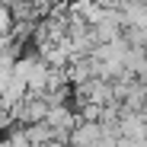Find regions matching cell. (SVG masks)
I'll return each mask as SVG.
<instances>
[{
	"label": "cell",
	"instance_id": "obj_2",
	"mask_svg": "<svg viewBox=\"0 0 147 147\" xmlns=\"http://www.w3.org/2000/svg\"><path fill=\"white\" fill-rule=\"evenodd\" d=\"M102 121H80L77 128L70 131V138H67V147H96L102 141Z\"/></svg>",
	"mask_w": 147,
	"mask_h": 147
},
{
	"label": "cell",
	"instance_id": "obj_7",
	"mask_svg": "<svg viewBox=\"0 0 147 147\" xmlns=\"http://www.w3.org/2000/svg\"><path fill=\"white\" fill-rule=\"evenodd\" d=\"M99 7H106V10H118L121 7V0H96Z\"/></svg>",
	"mask_w": 147,
	"mask_h": 147
},
{
	"label": "cell",
	"instance_id": "obj_8",
	"mask_svg": "<svg viewBox=\"0 0 147 147\" xmlns=\"http://www.w3.org/2000/svg\"><path fill=\"white\" fill-rule=\"evenodd\" d=\"M118 147H138V141H131V138H118Z\"/></svg>",
	"mask_w": 147,
	"mask_h": 147
},
{
	"label": "cell",
	"instance_id": "obj_4",
	"mask_svg": "<svg viewBox=\"0 0 147 147\" xmlns=\"http://www.w3.org/2000/svg\"><path fill=\"white\" fill-rule=\"evenodd\" d=\"M93 77H96L93 55H90V58H74V61L67 64V80H70V86H83V83H90Z\"/></svg>",
	"mask_w": 147,
	"mask_h": 147
},
{
	"label": "cell",
	"instance_id": "obj_5",
	"mask_svg": "<svg viewBox=\"0 0 147 147\" xmlns=\"http://www.w3.org/2000/svg\"><path fill=\"white\" fill-rule=\"evenodd\" d=\"M22 131H26V138H29V144H32V147H45V144H51V141H58V138H55V131H51V125H48V121H38V125H26Z\"/></svg>",
	"mask_w": 147,
	"mask_h": 147
},
{
	"label": "cell",
	"instance_id": "obj_3",
	"mask_svg": "<svg viewBox=\"0 0 147 147\" xmlns=\"http://www.w3.org/2000/svg\"><path fill=\"white\" fill-rule=\"evenodd\" d=\"M118 13L125 29H147V0H121Z\"/></svg>",
	"mask_w": 147,
	"mask_h": 147
},
{
	"label": "cell",
	"instance_id": "obj_6",
	"mask_svg": "<svg viewBox=\"0 0 147 147\" xmlns=\"http://www.w3.org/2000/svg\"><path fill=\"white\" fill-rule=\"evenodd\" d=\"M13 121H16V112H13L10 106H3V102H0V131H7Z\"/></svg>",
	"mask_w": 147,
	"mask_h": 147
},
{
	"label": "cell",
	"instance_id": "obj_1",
	"mask_svg": "<svg viewBox=\"0 0 147 147\" xmlns=\"http://www.w3.org/2000/svg\"><path fill=\"white\" fill-rule=\"evenodd\" d=\"M13 112H16L19 128H26V125H38V121H45L48 112H51V102H48L45 96H26Z\"/></svg>",
	"mask_w": 147,
	"mask_h": 147
}]
</instances>
